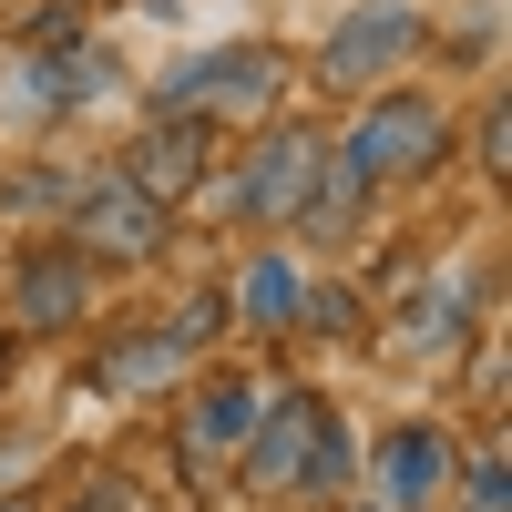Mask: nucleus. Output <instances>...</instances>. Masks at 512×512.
<instances>
[{
  "label": "nucleus",
  "mask_w": 512,
  "mask_h": 512,
  "mask_svg": "<svg viewBox=\"0 0 512 512\" xmlns=\"http://www.w3.org/2000/svg\"><path fill=\"white\" fill-rule=\"evenodd\" d=\"M277 82H287V62L267 52V41H216V52H185L175 72H164L154 103L164 113H195V123L205 113H246L256 123V113H277Z\"/></svg>",
  "instance_id": "f257e3e1"
},
{
  "label": "nucleus",
  "mask_w": 512,
  "mask_h": 512,
  "mask_svg": "<svg viewBox=\"0 0 512 512\" xmlns=\"http://www.w3.org/2000/svg\"><path fill=\"white\" fill-rule=\"evenodd\" d=\"M441 154H451L441 103H420V93H379V103L349 123V144H338V175H359V185H400V175H431Z\"/></svg>",
  "instance_id": "f03ea898"
},
{
  "label": "nucleus",
  "mask_w": 512,
  "mask_h": 512,
  "mask_svg": "<svg viewBox=\"0 0 512 512\" xmlns=\"http://www.w3.org/2000/svg\"><path fill=\"white\" fill-rule=\"evenodd\" d=\"M420 41H431V21H420L410 0H359V11L318 41V82H338V93H359V82H390V72L420 62Z\"/></svg>",
  "instance_id": "7ed1b4c3"
},
{
  "label": "nucleus",
  "mask_w": 512,
  "mask_h": 512,
  "mask_svg": "<svg viewBox=\"0 0 512 512\" xmlns=\"http://www.w3.org/2000/svg\"><path fill=\"white\" fill-rule=\"evenodd\" d=\"M154 246H164V205L134 175H113V185H93L72 205V256H93V267H103V256H113V267H144Z\"/></svg>",
  "instance_id": "20e7f679"
},
{
  "label": "nucleus",
  "mask_w": 512,
  "mask_h": 512,
  "mask_svg": "<svg viewBox=\"0 0 512 512\" xmlns=\"http://www.w3.org/2000/svg\"><path fill=\"white\" fill-rule=\"evenodd\" d=\"M318 400L308 390H277V410L256 400V420H246V482L256 492H277V482H308V451H318Z\"/></svg>",
  "instance_id": "39448f33"
},
{
  "label": "nucleus",
  "mask_w": 512,
  "mask_h": 512,
  "mask_svg": "<svg viewBox=\"0 0 512 512\" xmlns=\"http://www.w3.org/2000/svg\"><path fill=\"white\" fill-rule=\"evenodd\" d=\"M308 195H318V134H267L256 164H246V185H236L226 205L256 216V226H277V216H297Z\"/></svg>",
  "instance_id": "423d86ee"
},
{
  "label": "nucleus",
  "mask_w": 512,
  "mask_h": 512,
  "mask_svg": "<svg viewBox=\"0 0 512 512\" xmlns=\"http://www.w3.org/2000/svg\"><path fill=\"white\" fill-rule=\"evenodd\" d=\"M451 472H461V451L441 431H390V441H379V502H390V512H431L451 492Z\"/></svg>",
  "instance_id": "0eeeda50"
},
{
  "label": "nucleus",
  "mask_w": 512,
  "mask_h": 512,
  "mask_svg": "<svg viewBox=\"0 0 512 512\" xmlns=\"http://www.w3.org/2000/svg\"><path fill=\"white\" fill-rule=\"evenodd\" d=\"M11 297H21V318H31V328H72V318H82V297H93V256L41 246L31 267H21V287H11Z\"/></svg>",
  "instance_id": "6e6552de"
},
{
  "label": "nucleus",
  "mask_w": 512,
  "mask_h": 512,
  "mask_svg": "<svg viewBox=\"0 0 512 512\" xmlns=\"http://www.w3.org/2000/svg\"><path fill=\"white\" fill-rule=\"evenodd\" d=\"M123 175H134L154 205H164V195H185V185L205 175V123H195V113H164L154 134L134 144V164H123Z\"/></svg>",
  "instance_id": "1a4fd4ad"
},
{
  "label": "nucleus",
  "mask_w": 512,
  "mask_h": 512,
  "mask_svg": "<svg viewBox=\"0 0 512 512\" xmlns=\"http://www.w3.org/2000/svg\"><path fill=\"white\" fill-rule=\"evenodd\" d=\"M175 369H185V338L164 328V338H123V349H113V359H103L93 379H103L113 400H134V390H164V379H175Z\"/></svg>",
  "instance_id": "9d476101"
},
{
  "label": "nucleus",
  "mask_w": 512,
  "mask_h": 512,
  "mask_svg": "<svg viewBox=\"0 0 512 512\" xmlns=\"http://www.w3.org/2000/svg\"><path fill=\"white\" fill-rule=\"evenodd\" d=\"M256 400H267V390H246V379H216V390L195 400V420H185V451H226V441H246Z\"/></svg>",
  "instance_id": "9b49d317"
},
{
  "label": "nucleus",
  "mask_w": 512,
  "mask_h": 512,
  "mask_svg": "<svg viewBox=\"0 0 512 512\" xmlns=\"http://www.w3.org/2000/svg\"><path fill=\"white\" fill-rule=\"evenodd\" d=\"M226 308H246L256 328H277V318H297V267H287V256H256V267L236 277V297H226Z\"/></svg>",
  "instance_id": "f8f14e48"
},
{
  "label": "nucleus",
  "mask_w": 512,
  "mask_h": 512,
  "mask_svg": "<svg viewBox=\"0 0 512 512\" xmlns=\"http://www.w3.org/2000/svg\"><path fill=\"white\" fill-rule=\"evenodd\" d=\"M226 328V297L216 287H205V297H185V308H175V338H185V349H195V338H216Z\"/></svg>",
  "instance_id": "ddd939ff"
},
{
  "label": "nucleus",
  "mask_w": 512,
  "mask_h": 512,
  "mask_svg": "<svg viewBox=\"0 0 512 512\" xmlns=\"http://www.w3.org/2000/svg\"><path fill=\"white\" fill-rule=\"evenodd\" d=\"M502 492H512L502 461H472V512H502Z\"/></svg>",
  "instance_id": "4468645a"
}]
</instances>
